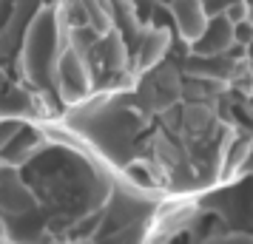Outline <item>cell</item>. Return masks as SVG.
Returning a JSON list of instances; mask_svg holds the SVG:
<instances>
[{
  "label": "cell",
  "instance_id": "cell-1",
  "mask_svg": "<svg viewBox=\"0 0 253 244\" xmlns=\"http://www.w3.org/2000/svg\"><path fill=\"white\" fill-rule=\"evenodd\" d=\"M63 26L57 20L54 6H40L32 17V23L26 29V40H23V77H26V88L46 103L51 119H57L60 111L51 105V94H57L54 88V77H57V60L63 51Z\"/></svg>",
  "mask_w": 253,
  "mask_h": 244
},
{
  "label": "cell",
  "instance_id": "cell-2",
  "mask_svg": "<svg viewBox=\"0 0 253 244\" xmlns=\"http://www.w3.org/2000/svg\"><path fill=\"white\" fill-rule=\"evenodd\" d=\"M54 88H57L63 111L71 108V105L83 103V100H88L94 94L91 77H88V66H85V60H83L80 51H74L71 46H63V51H60Z\"/></svg>",
  "mask_w": 253,
  "mask_h": 244
},
{
  "label": "cell",
  "instance_id": "cell-3",
  "mask_svg": "<svg viewBox=\"0 0 253 244\" xmlns=\"http://www.w3.org/2000/svg\"><path fill=\"white\" fill-rule=\"evenodd\" d=\"M230 46H233V20L225 12H219V14H211L202 35L191 43V51L196 57H219Z\"/></svg>",
  "mask_w": 253,
  "mask_h": 244
},
{
  "label": "cell",
  "instance_id": "cell-4",
  "mask_svg": "<svg viewBox=\"0 0 253 244\" xmlns=\"http://www.w3.org/2000/svg\"><path fill=\"white\" fill-rule=\"evenodd\" d=\"M168 46H171V32L165 26H145L142 37H139V51H137V57H134V71L145 74L154 66H160Z\"/></svg>",
  "mask_w": 253,
  "mask_h": 244
},
{
  "label": "cell",
  "instance_id": "cell-5",
  "mask_svg": "<svg viewBox=\"0 0 253 244\" xmlns=\"http://www.w3.org/2000/svg\"><path fill=\"white\" fill-rule=\"evenodd\" d=\"M168 9H171V17L179 26V35L194 43L208 23V12L202 6V0H168Z\"/></svg>",
  "mask_w": 253,
  "mask_h": 244
},
{
  "label": "cell",
  "instance_id": "cell-6",
  "mask_svg": "<svg viewBox=\"0 0 253 244\" xmlns=\"http://www.w3.org/2000/svg\"><path fill=\"white\" fill-rule=\"evenodd\" d=\"M12 82L6 80V71L0 69V116H3V103H6V91H9Z\"/></svg>",
  "mask_w": 253,
  "mask_h": 244
},
{
  "label": "cell",
  "instance_id": "cell-7",
  "mask_svg": "<svg viewBox=\"0 0 253 244\" xmlns=\"http://www.w3.org/2000/svg\"><path fill=\"white\" fill-rule=\"evenodd\" d=\"M245 20L253 26V0H248V3H245Z\"/></svg>",
  "mask_w": 253,
  "mask_h": 244
},
{
  "label": "cell",
  "instance_id": "cell-8",
  "mask_svg": "<svg viewBox=\"0 0 253 244\" xmlns=\"http://www.w3.org/2000/svg\"><path fill=\"white\" fill-rule=\"evenodd\" d=\"M0 244H6V242H3V239H0Z\"/></svg>",
  "mask_w": 253,
  "mask_h": 244
}]
</instances>
